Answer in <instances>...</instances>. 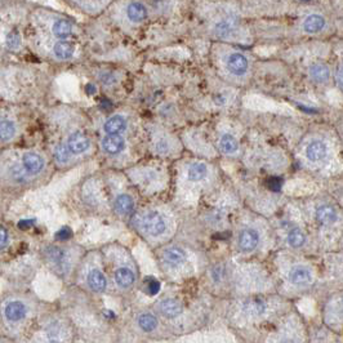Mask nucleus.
<instances>
[{
    "instance_id": "nucleus-1",
    "label": "nucleus",
    "mask_w": 343,
    "mask_h": 343,
    "mask_svg": "<svg viewBox=\"0 0 343 343\" xmlns=\"http://www.w3.org/2000/svg\"><path fill=\"white\" fill-rule=\"evenodd\" d=\"M141 227L146 234L151 236H159L166 232V222L160 213L150 212L141 220Z\"/></svg>"
},
{
    "instance_id": "nucleus-2",
    "label": "nucleus",
    "mask_w": 343,
    "mask_h": 343,
    "mask_svg": "<svg viewBox=\"0 0 343 343\" xmlns=\"http://www.w3.org/2000/svg\"><path fill=\"white\" fill-rule=\"evenodd\" d=\"M22 164H24V169L30 174H38L43 170L46 166V162H44L43 156H40L36 152H26L22 156Z\"/></svg>"
},
{
    "instance_id": "nucleus-3",
    "label": "nucleus",
    "mask_w": 343,
    "mask_h": 343,
    "mask_svg": "<svg viewBox=\"0 0 343 343\" xmlns=\"http://www.w3.org/2000/svg\"><path fill=\"white\" fill-rule=\"evenodd\" d=\"M66 146L71 154H82L88 150L89 146H90V141L84 133L75 132L68 137Z\"/></svg>"
},
{
    "instance_id": "nucleus-4",
    "label": "nucleus",
    "mask_w": 343,
    "mask_h": 343,
    "mask_svg": "<svg viewBox=\"0 0 343 343\" xmlns=\"http://www.w3.org/2000/svg\"><path fill=\"white\" fill-rule=\"evenodd\" d=\"M102 148L110 155H116L126 148V140L120 134H108L102 140Z\"/></svg>"
},
{
    "instance_id": "nucleus-5",
    "label": "nucleus",
    "mask_w": 343,
    "mask_h": 343,
    "mask_svg": "<svg viewBox=\"0 0 343 343\" xmlns=\"http://www.w3.org/2000/svg\"><path fill=\"white\" fill-rule=\"evenodd\" d=\"M260 242V235L254 228H245L240 232L239 246L242 252L254 250Z\"/></svg>"
},
{
    "instance_id": "nucleus-6",
    "label": "nucleus",
    "mask_w": 343,
    "mask_h": 343,
    "mask_svg": "<svg viewBox=\"0 0 343 343\" xmlns=\"http://www.w3.org/2000/svg\"><path fill=\"white\" fill-rule=\"evenodd\" d=\"M227 68L234 75H244L245 71L248 70V60L242 53H232L227 58Z\"/></svg>"
},
{
    "instance_id": "nucleus-7",
    "label": "nucleus",
    "mask_w": 343,
    "mask_h": 343,
    "mask_svg": "<svg viewBox=\"0 0 343 343\" xmlns=\"http://www.w3.org/2000/svg\"><path fill=\"white\" fill-rule=\"evenodd\" d=\"M328 147L320 140L310 142L306 147V156L310 162H320L326 156Z\"/></svg>"
},
{
    "instance_id": "nucleus-8",
    "label": "nucleus",
    "mask_w": 343,
    "mask_h": 343,
    "mask_svg": "<svg viewBox=\"0 0 343 343\" xmlns=\"http://www.w3.org/2000/svg\"><path fill=\"white\" fill-rule=\"evenodd\" d=\"M289 280L294 285H307L312 282V274L307 267L296 266L289 272Z\"/></svg>"
},
{
    "instance_id": "nucleus-9",
    "label": "nucleus",
    "mask_w": 343,
    "mask_h": 343,
    "mask_svg": "<svg viewBox=\"0 0 343 343\" xmlns=\"http://www.w3.org/2000/svg\"><path fill=\"white\" fill-rule=\"evenodd\" d=\"M26 306L20 300H13L6 306L4 310V315H6V320L10 322H20L26 316Z\"/></svg>"
},
{
    "instance_id": "nucleus-10",
    "label": "nucleus",
    "mask_w": 343,
    "mask_h": 343,
    "mask_svg": "<svg viewBox=\"0 0 343 343\" xmlns=\"http://www.w3.org/2000/svg\"><path fill=\"white\" fill-rule=\"evenodd\" d=\"M126 129V120L120 115L111 116L110 119L106 120L104 126V130L108 134H120Z\"/></svg>"
},
{
    "instance_id": "nucleus-11",
    "label": "nucleus",
    "mask_w": 343,
    "mask_h": 343,
    "mask_svg": "<svg viewBox=\"0 0 343 343\" xmlns=\"http://www.w3.org/2000/svg\"><path fill=\"white\" fill-rule=\"evenodd\" d=\"M89 288L94 292H104L108 286V280L100 270H92L88 274Z\"/></svg>"
},
{
    "instance_id": "nucleus-12",
    "label": "nucleus",
    "mask_w": 343,
    "mask_h": 343,
    "mask_svg": "<svg viewBox=\"0 0 343 343\" xmlns=\"http://www.w3.org/2000/svg\"><path fill=\"white\" fill-rule=\"evenodd\" d=\"M162 258L166 260V264L172 267H177L182 264L186 260V254L181 248H169L164 252Z\"/></svg>"
},
{
    "instance_id": "nucleus-13",
    "label": "nucleus",
    "mask_w": 343,
    "mask_h": 343,
    "mask_svg": "<svg viewBox=\"0 0 343 343\" xmlns=\"http://www.w3.org/2000/svg\"><path fill=\"white\" fill-rule=\"evenodd\" d=\"M159 308H160V312H162V315L166 316V318H177V316L182 312L181 304H178L177 300H162L159 304Z\"/></svg>"
},
{
    "instance_id": "nucleus-14",
    "label": "nucleus",
    "mask_w": 343,
    "mask_h": 343,
    "mask_svg": "<svg viewBox=\"0 0 343 343\" xmlns=\"http://www.w3.org/2000/svg\"><path fill=\"white\" fill-rule=\"evenodd\" d=\"M115 282L120 288H129L134 282V274L128 267H120L115 272Z\"/></svg>"
},
{
    "instance_id": "nucleus-15",
    "label": "nucleus",
    "mask_w": 343,
    "mask_h": 343,
    "mask_svg": "<svg viewBox=\"0 0 343 343\" xmlns=\"http://www.w3.org/2000/svg\"><path fill=\"white\" fill-rule=\"evenodd\" d=\"M126 16L128 18L133 22H142L147 17V10L146 6L142 3H130L126 8Z\"/></svg>"
},
{
    "instance_id": "nucleus-16",
    "label": "nucleus",
    "mask_w": 343,
    "mask_h": 343,
    "mask_svg": "<svg viewBox=\"0 0 343 343\" xmlns=\"http://www.w3.org/2000/svg\"><path fill=\"white\" fill-rule=\"evenodd\" d=\"M133 208H134V202L129 195L122 194V195L118 196L116 200H115V210L119 214H129L133 210Z\"/></svg>"
},
{
    "instance_id": "nucleus-17",
    "label": "nucleus",
    "mask_w": 343,
    "mask_h": 343,
    "mask_svg": "<svg viewBox=\"0 0 343 343\" xmlns=\"http://www.w3.org/2000/svg\"><path fill=\"white\" fill-rule=\"evenodd\" d=\"M316 218L320 224H332L337 220V212L334 210L332 206H322L316 210Z\"/></svg>"
},
{
    "instance_id": "nucleus-18",
    "label": "nucleus",
    "mask_w": 343,
    "mask_h": 343,
    "mask_svg": "<svg viewBox=\"0 0 343 343\" xmlns=\"http://www.w3.org/2000/svg\"><path fill=\"white\" fill-rule=\"evenodd\" d=\"M325 26V20L320 14H311L304 20V28L307 32H318Z\"/></svg>"
},
{
    "instance_id": "nucleus-19",
    "label": "nucleus",
    "mask_w": 343,
    "mask_h": 343,
    "mask_svg": "<svg viewBox=\"0 0 343 343\" xmlns=\"http://www.w3.org/2000/svg\"><path fill=\"white\" fill-rule=\"evenodd\" d=\"M310 75L318 83H324L330 76V71L329 68L322 64H315L310 68Z\"/></svg>"
},
{
    "instance_id": "nucleus-20",
    "label": "nucleus",
    "mask_w": 343,
    "mask_h": 343,
    "mask_svg": "<svg viewBox=\"0 0 343 343\" xmlns=\"http://www.w3.org/2000/svg\"><path fill=\"white\" fill-rule=\"evenodd\" d=\"M53 53L58 60H68L74 54V46L68 42H58L53 46Z\"/></svg>"
},
{
    "instance_id": "nucleus-21",
    "label": "nucleus",
    "mask_w": 343,
    "mask_h": 343,
    "mask_svg": "<svg viewBox=\"0 0 343 343\" xmlns=\"http://www.w3.org/2000/svg\"><path fill=\"white\" fill-rule=\"evenodd\" d=\"M53 34L56 35L60 39H64V38L70 36L71 32H72V26L68 21L66 20H58L53 24Z\"/></svg>"
},
{
    "instance_id": "nucleus-22",
    "label": "nucleus",
    "mask_w": 343,
    "mask_h": 343,
    "mask_svg": "<svg viewBox=\"0 0 343 343\" xmlns=\"http://www.w3.org/2000/svg\"><path fill=\"white\" fill-rule=\"evenodd\" d=\"M206 172H208V169H206V164H202V162H195V164L190 166V168H188L187 178L192 182L202 181V178L206 176Z\"/></svg>"
},
{
    "instance_id": "nucleus-23",
    "label": "nucleus",
    "mask_w": 343,
    "mask_h": 343,
    "mask_svg": "<svg viewBox=\"0 0 343 343\" xmlns=\"http://www.w3.org/2000/svg\"><path fill=\"white\" fill-rule=\"evenodd\" d=\"M16 134L14 122L10 120H0V141H10Z\"/></svg>"
},
{
    "instance_id": "nucleus-24",
    "label": "nucleus",
    "mask_w": 343,
    "mask_h": 343,
    "mask_svg": "<svg viewBox=\"0 0 343 343\" xmlns=\"http://www.w3.org/2000/svg\"><path fill=\"white\" fill-rule=\"evenodd\" d=\"M138 325L144 332H152L156 328L158 320L156 318L151 314H144L138 318Z\"/></svg>"
},
{
    "instance_id": "nucleus-25",
    "label": "nucleus",
    "mask_w": 343,
    "mask_h": 343,
    "mask_svg": "<svg viewBox=\"0 0 343 343\" xmlns=\"http://www.w3.org/2000/svg\"><path fill=\"white\" fill-rule=\"evenodd\" d=\"M304 242H306V235L300 228H293L288 234V244L292 248H300L304 244Z\"/></svg>"
},
{
    "instance_id": "nucleus-26",
    "label": "nucleus",
    "mask_w": 343,
    "mask_h": 343,
    "mask_svg": "<svg viewBox=\"0 0 343 343\" xmlns=\"http://www.w3.org/2000/svg\"><path fill=\"white\" fill-rule=\"evenodd\" d=\"M220 147H222V150H224L226 154L235 152V151L238 150V147H239V144H238V141H236V138L231 134L222 136V137H220Z\"/></svg>"
},
{
    "instance_id": "nucleus-27",
    "label": "nucleus",
    "mask_w": 343,
    "mask_h": 343,
    "mask_svg": "<svg viewBox=\"0 0 343 343\" xmlns=\"http://www.w3.org/2000/svg\"><path fill=\"white\" fill-rule=\"evenodd\" d=\"M54 158L56 162L60 164H66L70 160V151H68V146L64 144H58L54 150Z\"/></svg>"
},
{
    "instance_id": "nucleus-28",
    "label": "nucleus",
    "mask_w": 343,
    "mask_h": 343,
    "mask_svg": "<svg viewBox=\"0 0 343 343\" xmlns=\"http://www.w3.org/2000/svg\"><path fill=\"white\" fill-rule=\"evenodd\" d=\"M48 254H49V258H50L54 264H57V266L64 267V260H66V254H64V252L62 250V249H58V248L49 249Z\"/></svg>"
},
{
    "instance_id": "nucleus-29",
    "label": "nucleus",
    "mask_w": 343,
    "mask_h": 343,
    "mask_svg": "<svg viewBox=\"0 0 343 343\" xmlns=\"http://www.w3.org/2000/svg\"><path fill=\"white\" fill-rule=\"evenodd\" d=\"M216 34L218 35V36H227V35L230 34L231 31H232V24H231L230 21H227V20H224V21H220L217 24H216Z\"/></svg>"
},
{
    "instance_id": "nucleus-30",
    "label": "nucleus",
    "mask_w": 343,
    "mask_h": 343,
    "mask_svg": "<svg viewBox=\"0 0 343 343\" xmlns=\"http://www.w3.org/2000/svg\"><path fill=\"white\" fill-rule=\"evenodd\" d=\"M20 43H21V40H20L18 34L12 32V34H10L6 36V46H8V48H17V46H20Z\"/></svg>"
},
{
    "instance_id": "nucleus-31",
    "label": "nucleus",
    "mask_w": 343,
    "mask_h": 343,
    "mask_svg": "<svg viewBox=\"0 0 343 343\" xmlns=\"http://www.w3.org/2000/svg\"><path fill=\"white\" fill-rule=\"evenodd\" d=\"M159 290H160L159 282L151 279L150 282H147V292H148V294L154 296V294H156Z\"/></svg>"
},
{
    "instance_id": "nucleus-32",
    "label": "nucleus",
    "mask_w": 343,
    "mask_h": 343,
    "mask_svg": "<svg viewBox=\"0 0 343 343\" xmlns=\"http://www.w3.org/2000/svg\"><path fill=\"white\" fill-rule=\"evenodd\" d=\"M8 242V231L6 230V227L0 224V250L4 248Z\"/></svg>"
},
{
    "instance_id": "nucleus-33",
    "label": "nucleus",
    "mask_w": 343,
    "mask_h": 343,
    "mask_svg": "<svg viewBox=\"0 0 343 343\" xmlns=\"http://www.w3.org/2000/svg\"><path fill=\"white\" fill-rule=\"evenodd\" d=\"M168 148H169L168 142H166V140H160V141L156 144V150L159 151L160 154H166V151H168Z\"/></svg>"
},
{
    "instance_id": "nucleus-34",
    "label": "nucleus",
    "mask_w": 343,
    "mask_h": 343,
    "mask_svg": "<svg viewBox=\"0 0 343 343\" xmlns=\"http://www.w3.org/2000/svg\"><path fill=\"white\" fill-rule=\"evenodd\" d=\"M10 172H12V177L14 178L16 181H24V174H22V172H21V169H18V168H12L10 169Z\"/></svg>"
},
{
    "instance_id": "nucleus-35",
    "label": "nucleus",
    "mask_w": 343,
    "mask_h": 343,
    "mask_svg": "<svg viewBox=\"0 0 343 343\" xmlns=\"http://www.w3.org/2000/svg\"><path fill=\"white\" fill-rule=\"evenodd\" d=\"M57 235H58L60 239H68V236L71 235V232H70V230H68V228H62V230L60 231Z\"/></svg>"
},
{
    "instance_id": "nucleus-36",
    "label": "nucleus",
    "mask_w": 343,
    "mask_h": 343,
    "mask_svg": "<svg viewBox=\"0 0 343 343\" xmlns=\"http://www.w3.org/2000/svg\"><path fill=\"white\" fill-rule=\"evenodd\" d=\"M337 79H338V83H340V86H343V64H340V68H338Z\"/></svg>"
},
{
    "instance_id": "nucleus-37",
    "label": "nucleus",
    "mask_w": 343,
    "mask_h": 343,
    "mask_svg": "<svg viewBox=\"0 0 343 343\" xmlns=\"http://www.w3.org/2000/svg\"><path fill=\"white\" fill-rule=\"evenodd\" d=\"M340 311H342V314H343V298H342V300H340Z\"/></svg>"
},
{
    "instance_id": "nucleus-38",
    "label": "nucleus",
    "mask_w": 343,
    "mask_h": 343,
    "mask_svg": "<svg viewBox=\"0 0 343 343\" xmlns=\"http://www.w3.org/2000/svg\"><path fill=\"white\" fill-rule=\"evenodd\" d=\"M46 343H60L58 340H49V342H46Z\"/></svg>"
},
{
    "instance_id": "nucleus-39",
    "label": "nucleus",
    "mask_w": 343,
    "mask_h": 343,
    "mask_svg": "<svg viewBox=\"0 0 343 343\" xmlns=\"http://www.w3.org/2000/svg\"><path fill=\"white\" fill-rule=\"evenodd\" d=\"M342 88H343V86H342Z\"/></svg>"
}]
</instances>
